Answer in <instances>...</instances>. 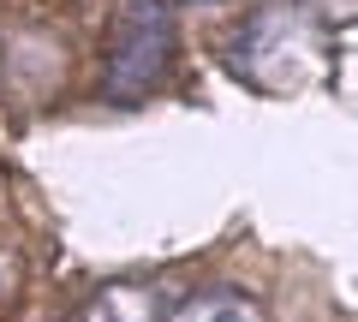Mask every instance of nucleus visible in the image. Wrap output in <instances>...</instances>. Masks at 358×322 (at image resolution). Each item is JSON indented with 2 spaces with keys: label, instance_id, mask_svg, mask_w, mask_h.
<instances>
[{
  "label": "nucleus",
  "instance_id": "obj_1",
  "mask_svg": "<svg viewBox=\"0 0 358 322\" xmlns=\"http://www.w3.org/2000/svg\"><path fill=\"white\" fill-rule=\"evenodd\" d=\"M167 54H173V18L162 0H126L114 30V60H108V90L114 96H143L162 78Z\"/></svg>",
  "mask_w": 358,
  "mask_h": 322
},
{
  "label": "nucleus",
  "instance_id": "obj_4",
  "mask_svg": "<svg viewBox=\"0 0 358 322\" xmlns=\"http://www.w3.org/2000/svg\"><path fill=\"white\" fill-rule=\"evenodd\" d=\"M13 281H18V263L0 251V310H6V298H13Z\"/></svg>",
  "mask_w": 358,
  "mask_h": 322
},
{
  "label": "nucleus",
  "instance_id": "obj_3",
  "mask_svg": "<svg viewBox=\"0 0 358 322\" xmlns=\"http://www.w3.org/2000/svg\"><path fill=\"white\" fill-rule=\"evenodd\" d=\"M173 322H263V316H257V305H251L245 293H227V286H215V293L185 298V305L173 310Z\"/></svg>",
  "mask_w": 358,
  "mask_h": 322
},
{
  "label": "nucleus",
  "instance_id": "obj_5",
  "mask_svg": "<svg viewBox=\"0 0 358 322\" xmlns=\"http://www.w3.org/2000/svg\"><path fill=\"white\" fill-rule=\"evenodd\" d=\"M310 6H329V13H334V6H352V0H310Z\"/></svg>",
  "mask_w": 358,
  "mask_h": 322
},
{
  "label": "nucleus",
  "instance_id": "obj_2",
  "mask_svg": "<svg viewBox=\"0 0 358 322\" xmlns=\"http://www.w3.org/2000/svg\"><path fill=\"white\" fill-rule=\"evenodd\" d=\"M84 322H162V298L150 286H108L84 310Z\"/></svg>",
  "mask_w": 358,
  "mask_h": 322
}]
</instances>
